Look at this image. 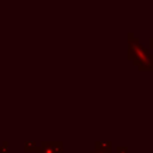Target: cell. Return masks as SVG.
<instances>
[{"mask_svg": "<svg viewBox=\"0 0 153 153\" xmlns=\"http://www.w3.org/2000/svg\"><path fill=\"white\" fill-rule=\"evenodd\" d=\"M128 59L140 71H153V54L148 53L133 33L128 35Z\"/></svg>", "mask_w": 153, "mask_h": 153, "instance_id": "cell-1", "label": "cell"}, {"mask_svg": "<svg viewBox=\"0 0 153 153\" xmlns=\"http://www.w3.org/2000/svg\"><path fill=\"white\" fill-rule=\"evenodd\" d=\"M149 47H151V48H153V37H151V38H149Z\"/></svg>", "mask_w": 153, "mask_h": 153, "instance_id": "cell-4", "label": "cell"}, {"mask_svg": "<svg viewBox=\"0 0 153 153\" xmlns=\"http://www.w3.org/2000/svg\"><path fill=\"white\" fill-rule=\"evenodd\" d=\"M117 153H128V147H126V146H118L117 147Z\"/></svg>", "mask_w": 153, "mask_h": 153, "instance_id": "cell-3", "label": "cell"}, {"mask_svg": "<svg viewBox=\"0 0 153 153\" xmlns=\"http://www.w3.org/2000/svg\"><path fill=\"white\" fill-rule=\"evenodd\" d=\"M93 153H110V152H100V151H97V152H93Z\"/></svg>", "mask_w": 153, "mask_h": 153, "instance_id": "cell-5", "label": "cell"}, {"mask_svg": "<svg viewBox=\"0 0 153 153\" xmlns=\"http://www.w3.org/2000/svg\"><path fill=\"white\" fill-rule=\"evenodd\" d=\"M96 148L100 152H110L111 142H96Z\"/></svg>", "mask_w": 153, "mask_h": 153, "instance_id": "cell-2", "label": "cell"}]
</instances>
